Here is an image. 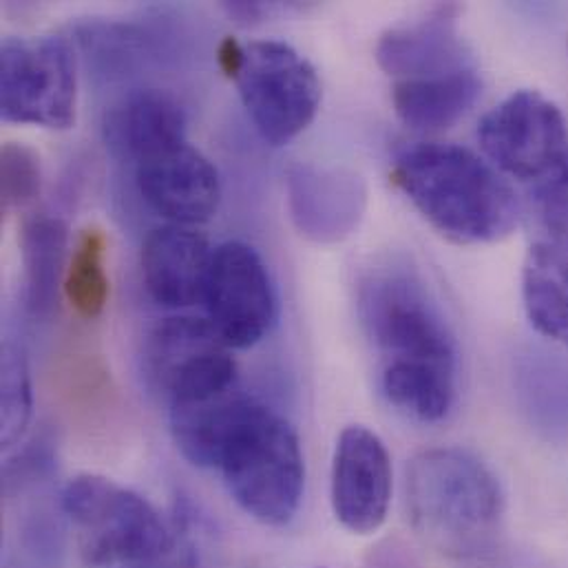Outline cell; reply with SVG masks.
<instances>
[{
	"instance_id": "cell-1",
	"label": "cell",
	"mask_w": 568,
	"mask_h": 568,
	"mask_svg": "<svg viewBox=\"0 0 568 568\" xmlns=\"http://www.w3.org/2000/svg\"><path fill=\"white\" fill-rule=\"evenodd\" d=\"M356 310L381 356V389L392 407L418 423H440L456 403L458 349L425 282L403 266L372 271Z\"/></svg>"
},
{
	"instance_id": "cell-2",
	"label": "cell",
	"mask_w": 568,
	"mask_h": 568,
	"mask_svg": "<svg viewBox=\"0 0 568 568\" xmlns=\"http://www.w3.org/2000/svg\"><path fill=\"white\" fill-rule=\"evenodd\" d=\"M394 184L449 242L478 246L507 240L520 220L514 189L469 149L423 142L400 153Z\"/></svg>"
},
{
	"instance_id": "cell-3",
	"label": "cell",
	"mask_w": 568,
	"mask_h": 568,
	"mask_svg": "<svg viewBox=\"0 0 568 568\" xmlns=\"http://www.w3.org/2000/svg\"><path fill=\"white\" fill-rule=\"evenodd\" d=\"M405 505L414 534L447 558L478 560L498 545L505 496L494 471L467 449L436 447L414 456Z\"/></svg>"
},
{
	"instance_id": "cell-4",
	"label": "cell",
	"mask_w": 568,
	"mask_h": 568,
	"mask_svg": "<svg viewBox=\"0 0 568 568\" xmlns=\"http://www.w3.org/2000/svg\"><path fill=\"white\" fill-rule=\"evenodd\" d=\"M217 469L233 500L257 523L285 527L305 491V460L294 427L275 409L248 400L229 434Z\"/></svg>"
},
{
	"instance_id": "cell-5",
	"label": "cell",
	"mask_w": 568,
	"mask_h": 568,
	"mask_svg": "<svg viewBox=\"0 0 568 568\" xmlns=\"http://www.w3.org/2000/svg\"><path fill=\"white\" fill-rule=\"evenodd\" d=\"M60 511L73 527L87 567H140L160 560L178 545L146 498L104 476L71 478L60 491Z\"/></svg>"
},
{
	"instance_id": "cell-6",
	"label": "cell",
	"mask_w": 568,
	"mask_h": 568,
	"mask_svg": "<svg viewBox=\"0 0 568 568\" xmlns=\"http://www.w3.org/2000/svg\"><path fill=\"white\" fill-rule=\"evenodd\" d=\"M75 58L62 36H7L0 44V118L64 131L75 122Z\"/></svg>"
},
{
	"instance_id": "cell-7",
	"label": "cell",
	"mask_w": 568,
	"mask_h": 568,
	"mask_svg": "<svg viewBox=\"0 0 568 568\" xmlns=\"http://www.w3.org/2000/svg\"><path fill=\"white\" fill-rule=\"evenodd\" d=\"M233 80L251 120L273 146H284L303 133L321 106L316 69L282 40L246 44Z\"/></svg>"
},
{
	"instance_id": "cell-8",
	"label": "cell",
	"mask_w": 568,
	"mask_h": 568,
	"mask_svg": "<svg viewBox=\"0 0 568 568\" xmlns=\"http://www.w3.org/2000/svg\"><path fill=\"white\" fill-rule=\"evenodd\" d=\"M144 376L169 405L237 387V363L209 318L169 316L144 343Z\"/></svg>"
},
{
	"instance_id": "cell-9",
	"label": "cell",
	"mask_w": 568,
	"mask_h": 568,
	"mask_svg": "<svg viewBox=\"0 0 568 568\" xmlns=\"http://www.w3.org/2000/svg\"><path fill=\"white\" fill-rule=\"evenodd\" d=\"M478 140L496 169L523 182L549 180L568 158L562 109L531 89H520L496 104L480 120Z\"/></svg>"
},
{
	"instance_id": "cell-10",
	"label": "cell",
	"mask_w": 568,
	"mask_h": 568,
	"mask_svg": "<svg viewBox=\"0 0 568 568\" xmlns=\"http://www.w3.org/2000/svg\"><path fill=\"white\" fill-rule=\"evenodd\" d=\"M202 301L206 318L231 349L262 343L280 316L271 271L244 242H226L213 251Z\"/></svg>"
},
{
	"instance_id": "cell-11",
	"label": "cell",
	"mask_w": 568,
	"mask_h": 568,
	"mask_svg": "<svg viewBox=\"0 0 568 568\" xmlns=\"http://www.w3.org/2000/svg\"><path fill=\"white\" fill-rule=\"evenodd\" d=\"M392 458L367 427H345L332 460V509L343 529L356 536L378 531L392 505Z\"/></svg>"
},
{
	"instance_id": "cell-12",
	"label": "cell",
	"mask_w": 568,
	"mask_h": 568,
	"mask_svg": "<svg viewBox=\"0 0 568 568\" xmlns=\"http://www.w3.org/2000/svg\"><path fill=\"white\" fill-rule=\"evenodd\" d=\"M135 182L144 202L180 226L209 222L222 202L215 164L189 140L135 164Z\"/></svg>"
},
{
	"instance_id": "cell-13",
	"label": "cell",
	"mask_w": 568,
	"mask_h": 568,
	"mask_svg": "<svg viewBox=\"0 0 568 568\" xmlns=\"http://www.w3.org/2000/svg\"><path fill=\"white\" fill-rule=\"evenodd\" d=\"M287 209L294 226L312 242L347 237L365 209V186L343 169L298 164L287 173Z\"/></svg>"
},
{
	"instance_id": "cell-14",
	"label": "cell",
	"mask_w": 568,
	"mask_h": 568,
	"mask_svg": "<svg viewBox=\"0 0 568 568\" xmlns=\"http://www.w3.org/2000/svg\"><path fill=\"white\" fill-rule=\"evenodd\" d=\"M460 7L443 4L423 18L387 29L376 42L378 67L396 78H425L474 67L458 31Z\"/></svg>"
},
{
	"instance_id": "cell-15",
	"label": "cell",
	"mask_w": 568,
	"mask_h": 568,
	"mask_svg": "<svg viewBox=\"0 0 568 568\" xmlns=\"http://www.w3.org/2000/svg\"><path fill=\"white\" fill-rule=\"evenodd\" d=\"M102 135L118 160L140 164L186 142V113L171 93L140 89L106 109Z\"/></svg>"
},
{
	"instance_id": "cell-16",
	"label": "cell",
	"mask_w": 568,
	"mask_h": 568,
	"mask_svg": "<svg viewBox=\"0 0 568 568\" xmlns=\"http://www.w3.org/2000/svg\"><path fill=\"white\" fill-rule=\"evenodd\" d=\"M213 251L191 226L166 224L142 244V277L149 294L164 307H191L204 298Z\"/></svg>"
},
{
	"instance_id": "cell-17",
	"label": "cell",
	"mask_w": 568,
	"mask_h": 568,
	"mask_svg": "<svg viewBox=\"0 0 568 568\" xmlns=\"http://www.w3.org/2000/svg\"><path fill=\"white\" fill-rule=\"evenodd\" d=\"M483 80L474 67L449 73L396 80L392 102L398 120L414 131L454 126L478 100Z\"/></svg>"
},
{
	"instance_id": "cell-18",
	"label": "cell",
	"mask_w": 568,
	"mask_h": 568,
	"mask_svg": "<svg viewBox=\"0 0 568 568\" xmlns=\"http://www.w3.org/2000/svg\"><path fill=\"white\" fill-rule=\"evenodd\" d=\"M251 396L240 385L213 396L169 405L171 436L180 454L195 467H217L224 443Z\"/></svg>"
},
{
	"instance_id": "cell-19",
	"label": "cell",
	"mask_w": 568,
	"mask_h": 568,
	"mask_svg": "<svg viewBox=\"0 0 568 568\" xmlns=\"http://www.w3.org/2000/svg\"><path fill=\"white\" fill-rule=\"evenodd\" d=\"M20 253L24 268V301L33 318H51L64 287L69 229L51 215H33L22 224Z\"/></svg>"
},
{
	"instance_id": "cell-20",
	"label": "cell",
	"mask_w": 568,
	"mask_h": 568,
	"mask_svg": "<svg viewBox=\"0 0 568 568\" xmlns=\"http://www.w3.org/2000/svg\"><path fill=\"white\" fill-rule=\"evenodd\" d=\"M529 323L545 338L568 345V251L551 242L531 246L523 266Z\"/></svg>"
},
{
	"instance_id": "cell-21",
	"label": "cell",
	"mask_w": 568,
	"mask_h": 568,
	"mask_svg": "<svg viewBox=\"0 0 568 568\" xmlns=\"http://www.w3.org/2000/svg\"><path fill=\"white\" fill-rule=\"evenodd\" d=\"M106 237L100 229H87L80 233L73 253L69 257L64 275V296L82 318H95L102 314L109 298V277L104 268Z\"/></svg>"
},
{
	"instance_id": "cell-22",
	"label": "cell",
	"mask_w": 568,
	"mask_h": 568,
	"mask_svg": "<svg viewBox=\"0 0 568 568\" xmlns=\"http://www.w3.org/2000/svg\"><path fill=\"white\" fill-rule=\"evenodd\" d=\"M33 412L31 374L22 345L13 338L2 343V376H0V440L11 449L27 432Z\"/></svg>"
},
{
	"instance_id": "cell-23",
	"label": "cell",
	"mask_w": 568,
	"mask_h": 568,
	"mask_svg": "<svg viewBox=\"0 0 568 568\" xmlns=\"http://www.w3.org/2000/svg\"><path fill=\"white\" fill-rule=\"evenodd\" d=\"M42 189V166L33 149L20 142H4L0 151L2 211L11 213L36 202Z\"/></svg>"
},
{
	"instance_id": "cell-24",
	"label": "cell",
	"mask_w": 568,
	"mask_h": 568,
	"mask_svg": "<svg viewBox=\"0 0 568 568\" xmlns=\"http://www.w3.org/2000/svg\"><path fill=\"white\" fill-rule=\"evenodd\" d=\"M540 220L551 235V244L568 251V158L567 162L536 189Z\"/></svg>"
},
{
	"instance_id": "cell-25",
	"label": "cell",
	"mask_w": 568,
	"mask_h": 568,
	"mask_svg": "<svg viewBox=\"0 0 568 568\" xmlns=\"http://www.w3.org/2000/svg\"><path fill=\"white\" fill-rule=\"evenodd\" d=\"M365 568H423L416 554L398 538L381 540L367 554Z\"/></svg>"
},
{
	"instance_id": "cell-26",
	"label": "cell",
	"mask_w": 568,
	"mask_h": 568,
	"mask_svg": "<svg viewBox=\"0 0 568 568\" xmlns=\"http://www.w3.org/2000/svg\"><path fill=\"white\" fill-rule=\"evenodd\" d=\"M224 9L242 24H253L264 18H271L277 11H284L280 2H224Z\"/></svg>"
},
{
	"instance_id": "cell-27",
	"label": "cell",
	"mask_w": 568,
	"mask_h": 568,
	"mask_svg": "<svg viewBox=\"0 0 568 568\" xmlns=\"http://www.w3.org/2000/svg\"><path fill=\"white\" fill-rule=\"evenodd\" d=\"M242 55H244V47L235 40V38H226L222 44H220V51H217V60H220V67L222 71L229 75V78H235L240 64H242Z\"/></svg>"
},
{
	"instance_id": "cell-28",
	"label": "cell",
	"mask_w": 568,
	"mask_h": 568,
	"mask_svg": "<svg viewBox=\"0 0 568 568\" xmlns=\"http://www.w3.org/2000/svg\"><path fill=\"white\" fill-rule=\"evenodd\" d=\"M2 568H36L31 567V565H27L24 560H20L18 556H13V554H9V551H4V560H2Z\"/></svg>"
},
{
	"instance_id": "cell-29",
	"label": "cell",
	"mask_w": 568,
	"mask_h": 568,
	"mask_svg": "<svg viewBox=\"0 0 568 568\" xmlns=\"http://www.w3.org/2000/svg\"><path fill=\"white\" fill-rule=\"evenodd\" d=\"M126 568H135V567H126Z\"/></svg>"
}]
</instances>
